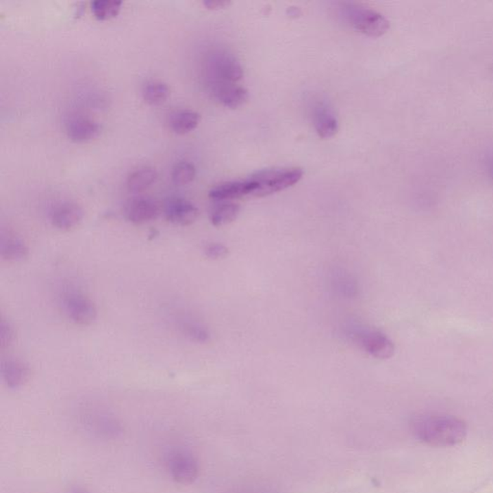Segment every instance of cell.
<instances>
[{
	"label": "cell",
	"mask_w": 493,
	"mask_h": 493,
	"mask_svg": "<svg viewBox=\"0 0 493 493\" xmlns=\"http://www.w3.org/2000/svg\"><path fill=\"white\" fill-rule=\"evenodd\" d=\"M466 425L461 419L445 414L421 416L414 424V433L420 442L435 447H452L464 442Z\"/></svg>",
	"instance_id": "cell-1"
},
{
	"label": "cell",
	"mask_w": 493,
	"mask_h": 493,
	"mask_svg": "<svg viewBox=\"0 0 493 493\" xmlns=\"http://www.w3.org/2000/svg\"><path fill=\"white\" fill-rule=\"evenodd\" d=\"M303 170L301 168L263 170L251 175L255 186L253 197L262 198L286 190L302 179Z\"/></svg>",
	"instance_id": "cell-2"
},
{
	"label": "cell",
	"mask_w": 493,
	"mask_h": 493,
	"mask_svg": "<svg viewBox=\"0 0 493 493\" xmlns=\"http://www.w3.org/2000/svg\"><path fill=\"white\" fill-rule=\"evenodd\" d=\"M341 15L355 30L370 37H381L390 29V21L378 12L355 3H343Z\"/></svg>",
	"instance_id": "cell-3"
},
{
	"label": "cell",
	"mask_w": 493,
	"mask_h": 493,
	"mask_svg": "<svg viewBox=\"0 0 493 493\" xmlns=\"http://www.w3.org/2000/svg\"><path fill=\"white\" fill-rule=\"evenodd\" d=\"M210 73L213 83L236 84L243 77V68L236 56L227 52L216 53L210 62Z\"/></svg>",
	"instance_id": "cell-4"
},
{
	"label": "cell",
	"mask_w": 493,
	"mask_h": 493,
	"mask_svg": "<svg viewBox=\"0 0 493 493\" xmlns=\"http://www.w3.org/2000/svg\"><path fill=\"white\" fill-rule=\"evenodd\" d=\"M64 308L68 318L80 326H89L97 318L94 302L79 293H70L64 298Z\"/></svg>",
	"instance_id": "cell-5"
},
{
	"label": "cell",
	"mask_w": 493,
	"mask_h": 493,
	"mask_svg": "<svg viewBox=\"0 0 493 493\" xmlns=\"http://www.w3.org/2000/svg\"><path fill=\"white\" fill-rule=\"evenodd\" d=\"M66 134L75 143H86L99 136L101 127L94 118L75 114L66 122Z\"/></svg>",
	"instance_id": "cell-6"
},
{
	"label": "cell",
	"mask_w": 493,
	"mask_h": 493,
	"mask_svg": "<svg viewBox=\"0 0 493 493\" xmlns=\"http://www.w3.org/2000/svg\"><path fill=\"white\" fill-rule=\"evenodd\" d=\"M160 205L149 198H136L130 201L125 208V217L135 225H143L157 219L160 215Z\"/></svg>",
	"instance_id": "cell-7"
},
{
	"label": "cell",
	"mask_w": 493,
	"mask_h": 493,
	"mask_svg": "<svg viewBox=\"0 0 493 493\" xmlns=\"http://www.w3.org/2000/svg\"><path fill=\"white\" fill-rule=\"evenodd\" d=\"M164 213L167 221L177 226L186 227L198 219L199 210L190 201L173 199L166 203Z\"/></svg>",
	"instance_id": "cell-8"
},
{
	"label": "cell",
	"mask_w": 493,
	"mask_h": 493,
	"mask_svg": "<svg viewBox=\"0 0 493 493\" xmlns=\"http://www.w3.org/2000/svg\"><path fill=\"white\" fill-rule=\"evenodd\" d=\"M255 186L250 177L245 180H234L217 185L210 192V198L215 201H232L253 197Z\"/></svg>",
	"instance_id": "cell-9"
},
{
	"label": "cell",
	"mask_w": 493,
	"mask_h": 493,
	"mask_svg": "<svg viewBox=\"0 0 493 493\" xmlns=\"http://www.w3.org/2000/svg\"><path fill=\"white\" fill-rule=\"evenodd\" d=\"M359 341L360 346L376 359H390L394 354L392 341L381 331H370L362 333Z\"/></svg>",
	"instance_id": "cell-10"
},
{
	"label": "cell",
	"mask_w": 493,
	"mask_h": 493,
	"mask_svg": "<svg viewBox=\"0 0 493 493\" xmlns=\"http://www.w3.org/2000/svg\"><path fill=\"white\" fill-rule=\"evenodd\" d=\"M84 212L77 203H63L52 210L51 224L57 229L68 231L75 229L82 222Z\"/></svg>",
	"instance_id": "cell-11"
},
{
	"label": "cell",
	"mask_w": 493,
	"mask_h": 493,
	"mask_svg": "<svg viewBox=\"0 0 493 493\" xmlns=\"http://www.w3.org/2000/svg\"><path fill=\"white\" fill-rule=\"evenodd\" d=\"M213 96L227 108H241L249 99L248 91L242 86L231 83H213L211 84Z\"/></svg>",
	"instance_id": "cell-12"
},
{
	"label": "cell",
	"mask_w": 493,
	"mask_h": 493,
	"mask_svg": "<svg viewBox=\"0 0 493 493\" xmlns=\"http://www.w3.org/2000/svg\"><path fill=\"white\" fill-rule=\"evenodd\" d=\"M2 380L8 388L16 390L29 381L31 369L29 365L20 359H7L2 362Z\"/></svg>",
	"instance_id": "cell-13"
},
{
	"label": "cell",
	"mask_w": 493,
	"mask_h": 493,
	"mask_svg": "<svg viewBox=\"0 0 493 493\" xmlns=\"http://www.w3.org/2000/svg\"><path fill=\"white\" fill-rule=\"evenodd\" d=\"M314 127L317 134L323 139L333 137L338 130V122L333 111L326 104H317L314 109Z\"/></svg>",
	"instance_id": "cell-14"
},
{
	"label": "cell",
	"mask_w": 493,
	"mask_h": 493,
	"mask_svg": "<svg viewBox=\"0 0 493 493\" xmlns=\"http://www.w3.org/2000/svg\"><path fill=\"white\" fill-rule=\"evenodd\" d=\"M170 468L175 480L181 483L193 482L198 474L197 462L188 455H177L173 457Z\"/></svg>",
	"instance_id": "cell-15"
},
{
	"label": "cell",
	"mask_w": 493,
	"mask_h": 493,
	"mask_svg": "<svg viewBox=\"0 0 493 493\" xmlns=\"http://www.w3.org/2000/svg\"><path fill=\"white\" fill-rule=\"evenodd\" d=\"M0 255L4 262H21L29 255V250L25 242L18 237L3 236L0 244Z\"/></svg>",
	"instance_id": "cell-16"
},
{
	"label": "cell",
	"mask_w": 493,
	"mask_h": 493,
	"mask_svg": "<svg viewBox=\"0 0 493 493\" xmlns=\"http://www.w3.org/2000/svg\"><path fill=\"white\" fill-rule=\"evenodd\" d=\"M200 121V114L195 111L181 110L173 114L170 120V127L177 134H187L198 127Z\"/></svg>",
	"instance_id": "cell-17"
},
{
	"label": "cell",
	"mask_w": 493,
	"mask_h": 493,
	"mask_svg": "<svg viewBox=\"0 0 493 493\" xmlns=\"http://www.w3.org/2000/svg\"><path fill=\"white\" fill-rule=\"evenodd\" d=\"M157 177V172L153 168H140L129 175L127 181V189L134 193L147 190L156 181Z\"/></svg>",
	"instance_id": "cell-18"
},
{
	"label": "cell",
	"mask_w": 493,
	"mask_h": 493,
	"mask_svg": "<svg viewBox=\"0 0 493 493\" xmlns=\"http://www.w3.org/2000/svg\"><path fill=\"white\" fill-rule=\"evenodd\" d=\"M239 212H240V206L237 203L231 201L220 203L211 211V224L214 227L226 226L236 219Z\"/></svg>",
	"instance_id": "cell-19"
},
{
	"label": "cell",
	"mask_w": 493,
	"mask_h": 493,
	"mask_svg": "<svg viewBox=\"0 0 493 493\" xmlns=\"http://www.w3.org/2000/svg\"><path fill=\"white\" fill-rule=\"evenodd\" d=\"M143 98L151 105H160L169 99L170 90L166 83L151 80L143 88Z\"/></svg>",
	"instance_id": "cell-20"
},
{
	"label": "cell",
	"mask_w": 493,
	"mask_h": 493,
	"mask_svg": "<svg viewBox=\"0 0 493 493\" xmlns=\"http://www.w3.org/2000/svg\"><path fill=\"white\" fill-rule=\"evenodd\" d=\"M122 4V1L116 0H94L91 3V10L98 20H110L118 15Z\"/></svg>",
	"instance_id": "cell-21"
},
{
	"label": "cell",
	"mask_w": 493,
	"mask_h": 493,
	"mask_svg": "<svg viewBox=\"0 0 493 493\" xmlns=\"http://www.w3.org/2000/svg\"><path fill=\"white\" fill-rule=\"evenodd\" d=\"M195 166L190 162H186V161L177 163L172 170V179L177 185L190 184L195 179Z\"/></svg>",
	"instance_id": "cell-22"
},
{
	"label": "cell",
	"mask_w": 493,
	"mask_h": 493,
	"mask_svg": "<svg viewBox=\"0 0 493 493\" xmlns=\"http://www.w3.org/2000/svg\"><path fill=\"white\" fill-rule=\"evenodd\" d=\"M206 257L210 260H222L229 255V249L220 243H210L205 248Z\"/></svg>",
	"instance_id": "cell-23"
},
{
	"label": "cell",
	"mask_w": 493,
	"mask_h": 493,
	"mask_svg": "<svg viewBox=\"0 0 493 493\" xmlns=\"http://www.w3.org/2000/svg\"><path fill=\"white\" fill-rule=\"evenodd\" d=\"M1 331H0V340H1V349H5L13 343L15 339V331L9 322L2 319Z\"/></svg>",
	"instance_id": "cell-24"
},
{
	"label": "cell",
	"mask_w": 493,
	"mask_h": 493,
	"mask_svg": "<svg viewBox=\"0 0 493 493\" xmlns=\"http://www.w3.org/2000/svg\"><path fill=\"white\" fill-rule=\"evenodd\" d=\"M185 331L189 338L198 342H205L210 338V334L205 329L201 328L199 325L188 324L185 326Z\"/></svg>",
	"instance_id": "cell-25"
},
{
	"label": "cell",
	"mask_w": 493,
	"mask_h": 493,
	"mask_svg": "<svg viewBox=\"0 0 493 493\" xmlns=\"http://www.w3.org/2000/svg\"><path fill=\"white\" fill-rule=\"evenodd\" d=\"M203 4L207 9L217 10V9L226 8L231 4V2L227 1V0H205Z\"/></svg>",
	"instance_id": "cell-26"
},
{
	"label": "cell",
	"mask_w": 493,
	"mask_h": 493,
	"mask_svg": "<svg viewBox=\"0 0 493 493\" xmlns=\"http://www.w3.org/2000/svg\"><path fill=\"white\" fill-rule=\"evenodd\" d=\"M71 493H87L85 492V490H81V488H75V490H73Z\"/></svg>",
	"instance_id": "cell-27"
},
{
	"label": "cell",
	"mask_w": 493,
	"mask_h": 493,
	"mask_svg": "<svg viewBox=\"0 0 493 493\" xmlns=\"http://www.w3.org/2000/svg\"><path fill=\"white\" fill-rule=\"evenodd\" d=\"M492 172H493V167H492Z\"/></svg>",
	"instance_id": "cell-28"
}]
</instances>
